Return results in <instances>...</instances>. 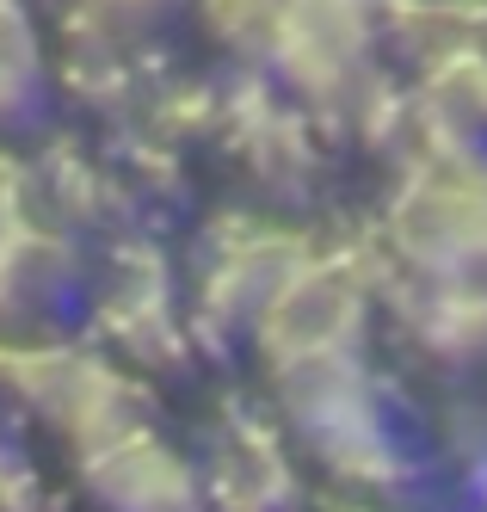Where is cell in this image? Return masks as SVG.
<instances>
[{"label":"cell","mask_w":487,"mask_h":512,"mask_svg":"<svg viewBox=\"0 0 487 512\" xmlns=\"http://www.w3.org/2000/svg\"><path fill=\"white\" fill-rule=\"evenodd\" d=\"M0 389L31 420H44L68 438L74 457L142 426V383L118 364H105L81 346H62L50 334H0Z\"/></svg>","instance_id":"6da1fadb"},{"label":"cell","mask_w":487,"mask_h":512,"mask_svg":"<svg viewBox=\"0 0 487 512\" xmlns=\"http://www.w3.org/2000/svg\"><path fill=\"white\" fill-rule=\"evenodd\" d=\"M370 321H377V284L352 260L303 253L278 284V297L259 309L253 340L266 371H284V364H309V358H364Z\"/></svg>","instance_id":"7a4b0ae2"},{"label":"cell","mask_w":487,"mask_h":512,"mask_svg":"<svg viewBox=\"0 0 487 512\" xmlns=\"http://www.w3.org/2000/svg\"><path fill=\"white\" fill-rule=\"evenodd\" d=\"M389 241L414 278L487 284V173H475L469 155H444V167L420 173L395 198Z\"/></svg>","instance_id":"3957f363"},{"label":"cell","mask_w":487,"mask_h":512,"mask_svg":"<svg viewBox=\"0 0 487 512\" xmlns=\"http://www.w3.org/2000/svg\"><path fill=\"white\" fill-rule=\"evenodd\" d=\"M377 7L370 0H278L259 50L315 105H346L364 93V62L377 44Z\"/></svg>","instance_id":"277c9868"},{"label":"cell","mask_w":487,"mask_h":512,"mask_svg":"<svg viewBox=\"0 0 487 512\" xmlns=\"http://www.w3.org/2000/svg\"><path fill=\"white\" fill-rule=\"evenodd\" d=\"M81 488L99 512H204L210 494L155 426H130L81 457Z\"/></svg>","instance_id":"5b68a950"},{"label":"cell","mask_w":487,"mask_h":512,"mask_svg":"<svg viewBox=\"0 0 487 512\" xmlns=\"http://www.w3.org/2000/svg\"><path fill=\"white\" fill-rule=\"evenodd\" d=\"M81 290V266L56 229L31 216L0 223V334H50L56 315Z\"/></svg>","instance_id":"8992f818"},{"label":"cell","mask_w":487,"mask_h":512,"mask_svg":"<svg viewBox=\"0 0 487 512\" xmlns=\"http://www.w3.org/2000/svg\"><path fill=\"white\" fill-rule=\"evenodd\" d=\"M296 260H303V247L284 235H241L204 278V315H222L253 334L259 309L278 297V284L290 278Z\"/></svg>","instance_id":"52a82bcc"},{"label":"cell","mask_w":487,"mask_h":512,"mask_svg":"<svg viewBox=\"0 0 487 512\" xmlns=\"http://www.w3.org/2000/svg\"><path fill=\"white\" fill-rule=\"evenodd\" d=\"M50 105V50L31 0H0V136L31 130Z\"/></svg>","instance_id":"ba28073f"},{"label":"cell","mask_w":487,"mask_h":512,"mask_svg":"<svg viewBox=\"0 0 487 512\" xmlns=\"http://www.w3.org/2000/svg\"><path fill=\"white\" fill-rule=\"evenodd\" d=\"M401 327L432 358H481L487 352V284L469 278H420V297L401 309Z\"/></svg>","instance_id":"9c48e42d"},{"label":"cell","mask_w":487,"mask_h":512,"mask_svg":"<svg viewBox=\"0 0 487 512\" xmlns=\"http://www.w3.org/2000/svg\"><path fill=\"white\" fill-rule=\"evenodd\" d=\"M426 118L444 130V155H469L475 136H487V62L451 56L426 75Z\"/></svg>","instance_id":"30bf717a"},{"label":"cell","mask_w":487,"mask_h":512,"mask_svg":"<svg viewBox=\"0 0 487 512\" xmlns=\"http://www.w3.org/2000/svg\"><path fill=\"white\" fill-rule=\"evenodd\" d=\"M216 494L229 512H284L290 469L259 432H235V445H222V457H216Z\"/></svg>","instance_id":"8fae6325"},{"label":"cell","mask_w":487,"mask_h":512,"mask_svg":"<svg viewBox=\"0 0 487 512\" xmlns=\"http://www.w3.org/2000/svg\"><path fill=\"white\" fill-rule=\"evenodd\" d=\"M87 7L99 13V19H111L118 31H136V25H155V19H167L179 0H87Z\"/></svg>","instance_id":"7c38bea8"}]
</instances>
